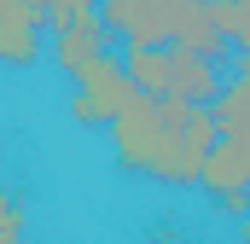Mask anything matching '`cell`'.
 <instances>
[{
	"mask_svg": "<svg viewBox=\"0 0 250 244\" xmlns=\"http://www.w3.org/2000/svg\"><path fill=\"white\" fill-rule=\"evenodd\" d=\"M105 134H111L117 169L140 175V181H157V186H204V169L221 145L215 111L151 99V93H140Z\"/></svg>",
	"mask_w": 250,
	"mask_h": 244,
	"instance_id": "obj_1",
	"label": "cell"
},
{
	"mask_svg": "<svg viewBox=\"0 0 250 244\" xmlns=\"http://www.w3.org/2000/svg\"><path fill=\"white\" fill-rule=\"evenodd\" d=\"M134 99H140V87H134L128 64L99 59L93 70H87V76H76V93H70V117L82 122V128H111V122L123 117Z\"/></svg>",
	"mask_w": 250,
	"mask_h": 244,
	"instance_id": "obj_2",
	"label": "cell"
},
{
	"mask_svg": "<svg viewBox=\"0 0 250 244\" xmlns=\"http://www.w3.org/2000/svg\"><path fill=\"white\" fill-rule=\"evenodd\" d=\"M204 192H209L215 209L245 221V209H250V140H221L215 145V157L204 169Z\"/></svg>",
	"mask_w": 250,
	"mask_h": 244,
	"instance_id": "obj_3",
	"label": "cell"
},
{
	"mask_svg": "<svg viewBox=\"0 0 250 244\" xmlns=\"http://www.w3.org/2000/svg\"><path fill=\"white\" fill-rule=\"evenodd\" d=\"M47 0H0V59L12 70H29L41 59V35H47Z\"/></svg>",
	"mask_w": 250,
	"mask_h": 244,
	"instance_id": "obj_4",
	"label": "cell"
},
{
	"mask_svg": "<svg viewBox=\"0 0 250 244\" xmlns=\"http://www.w3.org/2000/svg\"><path fill=\"white\" fill-rule=\"evenodd\" d=\"M169 47H181L192 59H209V64L227 53L215 0H169Z\"/></svg>",
	"mask_w": 250,
	"mask_h": 244,
	"instance_id": "obj_5",
	"label": "cell"
},
{
	"mask_svg": "<svg viewBox=\"0 0 250 244\" xmlns=\"http://www.w3.org/2000/svg\"><path fill=\"white\" fill-rule=\"evenodd\" d=\"M99 18L128 47H169V0H105Z\"/></svg>",
	"mask_w": 250,
	"mask_h": 244,
	"instance_id": "obj_6",
	"label": "cell"
},
{
	"mask_svg": "<svg viewBox=\"0 0 250 244\" xmlns=\"http://www.w3.org/2000/svg\"><path fill=\"white\" fill-rule=\"evenodd\" d=\"M105 41H111L105 18H99V12H87V18H76V23L53 29V64L76 81V76H87L99 59H111V53H105Z\"/></svg>",
	"mask_w": 250,
	"mask_h": 244,
	"instance_id": "obj_7",
	"label": "cell"
},
{
	"mask_svg": "<svg viewBox=\"0 0 250 244\" xmlns=\"http://www.w3.org/2000/svg\"><path fill=\"white\" fill-rule=\"evenodd\" d=\"M123 64H128V76H134L140 93L169 99V87H175V47H128Z\"/></svg>",
	"mask_w": 250,
	"mask_h": 244,
	"instance_id": "obj_8",
	"label": "cell"
},
{
	"mask_svg": "<svg viewBox=\"0 0 250 244\" xmlns=\"http://www.w3.org/2000/svg\"><path fill=\"white\" fill-rule=\"evenodd\" d=\"M215 128H221V140H250V53L239 59L227 93L215 99Z\"/></svg>",
	"mask_w": 250,
	"mask_h": 244,
	"instance_id": "obj_9",
	"label": "cell"
},
{
	"mask_svg": "<svg viewBox=\"0 0 250 244\" xmlns=\"http://www.w3.org/2000/svg\"><path fill=\"white\" fill-rule=\"evenodd\" d=\"M215 18H221L227 47L245 59V53H250V0H215Z\"/></svg>",
	"mask_w": 250,
	"mask_h": 244,
	"instance_id": "obj_10",
	"label": "cell"
},
{
	"mask_svg": "<svg viewBox=\"0 0 250 244\" xmlns=\"http://www.w3.org/2000/svg\"><path fill=\"white\" fill-rule=\"evenodd\" d=\"M105 0H47V23L64 29V23H76V18H87V12H99Z\"/></svg>",
	"mask_w": 250,
	"mask_h": 244,
	"instance_id": "obj_11",
	"label": "cell"
},
{
	"mask_svg": "<svg viewBox=\"0 0 250 244\" xmlns=\"http://www.w3.org/2000/svg\"><path fill=\"white\" fill-rule=\"evenodd\" d=\"M0 239L23 244V203H18V198H6V209H0Z\"/></svg>",
	"mask_w": 250,
	"mask_h": 244,
	"instance_id": "obj_12",
	"label": "cell"
},
{
	"mask_svg": "<svg viewBox=\"0 0 250 244\" xmlns=\"http://www.w3.org/2000/svg\"><path fill=\"white\" fill-rule=\"evenodd\" d=\"M239 239H245V244H250V209H245V221H239Z\"/></svg>",
	"mask_w": 250,
	"mask_h": 244,
	"instance_id": "obj_13",
	"label": "cell"
}]
</instances>
